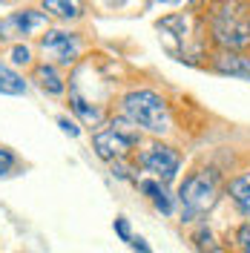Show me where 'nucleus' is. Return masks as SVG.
Listing matches in <instances>:
<instances>
[{
  "label": "nucleus",
  "instance_id": "6e6552de",
  "mask_svg": "<svg viewBox=\"0 0 250 253\" xmlns=\"http://www.w3.org/2000/svg\"><path fill=\"white\" fill-rule=\"evenodd\" d=\"M213 69L219 75H230V78H245L250 81V58L242 52H230L221 49L219 55H213Z\"/></svg>",
  "mask_w": 250,
  "mask_h": 253
},
{
  "label": "nucleus",
  "instance_id": "a211bd4d",
  "mask_svg": "<svg viewBox=\"0 0 250 253\" xmlns=\"http://www.w3.org/2000/svg\"><path fill=\"white\" fill-rule=\"evenodd\" d=\"M193 239H196V245H199L204 253H216V245H213V233H210L207 227H202V230H199V233H196Z\"/></svg>",
  "mask_w": 250,
  "mask_h": 253
},
{
  "label": "nucleus",
  "instance_id": "2eb2a0df",
  "mask_svg": "<svg viewBox=\"0 0 250 253\" xmlns=\"http://www.w3.org/2000/svg\"><path fill=\"white\" fill-rule=\"evenodd\" d=\"M17 167V156L9 147H0V175H9Z\"/></svg>",
  "mask_w": 250,
  "mask_h": 253
},
{
  "label": "nucleus",
  "instance_id": "aec40b11",
  "mask_svg": "<svg viewBox=\"0 0 250 253\" xmlns=\"http://www.w3.org/2000/svg\"><path fill=\"white\" fill-rule=\"evenodd\" d=\"M236 242H239L242 253H250V224H242V227L236 230Z\"/></svg>",
  "mask_w": 250,
  "mask_h": 253
},
{
  "label": "nucleus",
  "instance_id": "6ab92c4d",
  "mask_svg": "<svg viewBox=\"0 0 250 253\" xmlns=\"http://www.w3.org/2000/svg\"><path fill=\"white\" fill-rule=\"evenodd\" d=\"M112 227H115V233H118V239L129 245V239H132V230H129V221H126L124 216H118V219L112 221Z\"/></svg>",
  "mask_w": 250,
  "mask_h": 253
},
{
  "label": "nucleus",
  "instance_id": "9d476101",
  "mask_svg": "<svg viewBox=\"0 0 250 253\" xmlns=\"http://www.w3.org/2000/svg\"><path fill=\"white\" fill-rule=\"evenodd\" d=\"M227 193H230L233 205L239 207V213L245 219H250V170H245V173H239L236 178H230Z\"/></svg>",
  "mask_w": 250,
  "mask_h": 253
},
{
  "label": "nucleus",
  "instance_id": "f3484780",
  "mask_svg": "<svg viewBox=\"0 0 250 253\" xmlns=\"http://www.w3.org/2000/svg\"><path fill=\"white\" fill-rule=\"evenodd\" d=\"M12 63H17V66H29L32 63V49L23 46V43H15V46H12Z\"/></svg>",
  "mask_w": 250,
  "mask_h": 253
},
{
  "label": "nucleus",
  "instance_id": "5701e85b",
  "mask_svg": "<svg viewBox=\"0 0 250 253\" xmlns=\"http://www.w3.org/2000/svg\"><path fill=\"white\" fill-rule=\"evenodd\" d=\"M193 3H207V0H193Z\"/></svg>",
  "mask_w": 250,
  "mask_h": 253
},
{
  "label": "nucleus",
  "instance_id": "423d86ee",
  "mask_svg": "<svg viewBox=\"0 0 250 253\" xmlns=\"http://www.w3.org/2000/svg\"><path fill=\"white\" fill-rule=\"evenodd\" d=\"M141 167L147 173H153L156 178H161V181H172L178 167H181V156L167 144H150L141 156Z\"/></svg>",
  "mask_w": 250,
  "mask_h": 253
},
{
  "label": "nucleus",
  "instance_id": "1a4fd4ad",
  "mask_svg": "<svg viewBox=\"0 0 250 253\" xmlns=\"http://www.w3.org/2000/svg\"><path fill=\"white\" fill-rule=\"evenodd\" d=\"M32 81L38 84V89H43L46 95H63V89H66L58 66H55V63H46V61L38 63V66L32 69Z\"/></svg>",
  "mask_w": 250,
  "mask_h": 253
},
{
  "label": "nucleus",
  "instance_id": "39448f33",
  "mask_svg": "<svg viewBox=\"0 0 250 253\" xmlns=\"http://www.w3.org/2000/svg\"><path fill=\"white\" fill-rule=\"evenodd\" d=\"M49 15L43 9H20L0 20V41H15V38H29L35 32L46 29Z\"/></svg>",
  "mask_w": 250,
  "mask_h": 253
},
{
  "label": "nucleus",
  "instance_id": "f257e3e1",
  "mask_svg": "<svg viewBox=\"0 0 250 253\" xmlns=\"http://www.w3.org/2000/svg\"><path fill=\"white\" fill-rule=\"evenodd\" d=\"M210 26L221 49H230V52L250 49V3L248 0H221L213 9Z\"/></svg>",
  "mask_w": 250,
  "mask_h": 253
},
{
  "label": "nucleus",
  "instance_id": "0eeeda50",
  "mask_svg": "<svg viewBox=\"0 0 250 253\" xmlns=\"http://www.w3.org/2000/svg\"><path fill=\"white\" fill-rule=\"evenodd\" d=\"M38 43H41L43 52H52L55 61L61 63V66H72V63L78 61V55H81V38L75 35V32L49 29Z\"/></svg>",
  "mask_w": 250,
  "mask_h": 253
},
{
  "label": "nucleus",
  "instance_id": "9b49d317",
  "mask_svg": "<svg viewBox=\"0 0 250 253\" xmlns=\"http://www.w3.org/2000/svg\"><path fill=\"white\" fill-rule=\"evenodd\" d=\"M69 104H72L75 115H78V118L83 121V124L98 126L101 121H104V112L98 110L95 104H89V101H86V98H83V95H81L78 89H75V86H72V92H69Z\"/></svg>",
  "mask_w": 250,
  "mask_h": 253
},
{
  "label": "nucleus",
  "instance_id": "dca6fc26",
  "mask_svg": "<svg viewBox=\"0 0 250 253\" xmlns=\"http://www.w3.org/2000/svg\"><path fill=\"white\" fill-rule=\"evenodd\" d=\"M158 26H161V29H172L178 38H181V35L187 32V20H184V15H172V17H164Z\"/></svg>",
  "mask_w": 250,
  "mask_h": 253
},
{
  "label": "nucleus",
  "instance_id": "f8f14e48",
  "mask_svg": "<svg viewBox=\"0 0 250 253\" xmlns=\"http://www.w3.org/2000/svg\"><path fill=\"white\" fill-rule=\"evenodd\" d=\"M41 6L46 15H55L61 20H78L83 15V0H43Z\"/></svg>",
  "mask_w": 250,
  "mask_h": 253
},
{
  "label": "nucleus",
  "instance_id": "b1692460",
  "mask_svg": "<svg viewBox=\"0 0 250 253\" xmlns=\"http://www.w3.org/2000/svg\"><path fill=\"white\" fill-rule=\"evenodd\" d=\"M0 3H6V0H0Z\"/></svg>",
  "mask_w": 250,
  "mask_h": 253
},
{
  "label": "nucleus",
  "instance_id": "4be33fe9",
  "mask_svg": "<svg viewBox=\"0 0 250 253\" xmlns=\"http://www.w3.org/2000/svg\"><path fill=\"white\" fill-rule=\"evenodd\" d=\"M129 248H132L135 253H153V251H150V245H147L141 236H132V239H129Z\"/></svg>",
  "mask_w": 250,
  "mask_h": 253
},
{
  "label": "nucleus",
  "instance_id": "ddd939ff",
  "mask_svg": "<svg viewBox=\"0 0 250 253\" xmlns=\"http://www.w3.org/2000/svg\"><path fill=\"white\" fill-rule=\"evenodd\" d=\"M141 193L147 196V199H153V205L164 213V216H170L172 213V202H170V193L164 190V181H153V178H144L138 184Z\"/></svg>",
  "mask_w": 250,
  "mask_h": 253
},
{
  "label": "nucleus",
  "instance_id": "4468645a",
  "mask_svg": "<svg viewBox=\"0 0 250 253\" xmlns=\"http://www.w3.org/2000/svg\"><path fill=\"white\" fill-rule=\"evenodd\" d=\"M26 92V81L17 75L12 66L0 63V95H23Z\"/></svg>",
  "mask_w": 250,
  "mask_h": 253
},
{
  "label": "nucleus",
  "instance_id": "20e7f679",
  "mask_svg": "<svg viewBox=\"0 0 250 253\" xmlns=\"http://www.w3.org/2000/svg\"><path fill=\"white\" fill-rule=\"evenodd\" d=\"M138 138H141L138 126L129 118H118V121L110 124V129H98L92 135V150L95 156L104 158V161H118V158H126L132 153Z\"/></svg>",
  "mask_w": 250,
  "mask_h": 253
},
{
  "label": "nucleus",
  "instance_id": "7ed1b4c3",
  "mask_svg": "<svg viewBox=\"0 0 250 253\" xmlns=\"http://www.w3.org/2000/svg\"><path fill=\"white\" fill-rule=\"evenodd\" d=\"M219 193H221V178L216 170H196V173H190L181 181V187H178V202H181L184 221L213 210V205L219 202Z\"/></svg>",
  "mask_w": 250,
  "mask_h": 253
},
{
  "label": "nucleus",
  "instance_id": "412c9836",
  "mask_svg": "<svg viewBox=\"0 0 250 253\" xmlns=\"http://www.w3.org/2000/svg\"><path fill=\"white\" fill-rule=\"evenodd\" d=\"M58 126H61L66 135H72V138H78V135H81V126L75 124V121H69V118H63V115L58 118Z\"/></svg>",
  "mask_w": 250,
  "mask_h": 253
},
{
  "label": "nucleus",
  "instance_id": "f03ea898",
  "mask_svg": "<svg viewBox=\"0 0 250 253\" xmlns=\"http://www.w3.org/2000/svg\"><path fill=\"white\" fill-rule=\"evenodd\" d=\"M121 112L135 126L153 132V135H164L172 126L170 104L158 92H153V89H132V92H126L124 101H121Z\"/></svg>",
  "mask_w": 250,
  "mask_h": 253
}]
</instances>
